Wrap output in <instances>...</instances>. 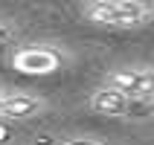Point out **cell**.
I'll return each mask as SVG.
<instances>
[{"label": "cell", "mask_w": 154, "mask_h": 145, "mask_svg": "<svg viewBox=\"0 0 154 145\" xmlns=\"http://www.w3.org/2000/svg\"><path fill=\"white\" fill-rule=\"evenodd\" d=\"M108 84L122 90L131 99H140V96L154 99V70H116L111 73Z\"/></svg>", "instance_id": "3"}, {"label": "cell", "mask_w": 154, "mask_h": 145, "mask_svg": "<svg viewBox=\"0 0 154 145\" xmlns=\"http://www.w3.org/2000/svg\"><path fill=\"white\" fill-rule=\"evenodd\" d=\"M6 139H9V128H6V125H3V122H0V145L6 142Z\"/></svg>", "instance_id": "7"}, {"label": "cell", "mask_w": 154, "mask_h": 145, "mask_svg": "<svg viewBox=\"0 0 154 145\" xmlns=\"http://www.w3.org/2000/svg\"><path fill=\"white\" fill-rule=\"evenodd\" d=\"M41 107H44L41 99L26 96V93H9V96H3V116H9V119H29V116H35Z\"/></svg>", "instance_id": "5"}, {"label": "cell", "mask_w": 154, "mask_h": 145, "mask_svg": "<svg viewBox=\"0 0 154 145\" xmlns=\"http://www.w3.org/2000/svg\"><path fill=\"white\" fill-rule=\"evenodd\" d=\"M12 67L23 76H50L61 67V52L50 47H26L12 55Z\"/></svg>", "instance_id": "2"}, {"label": "cell", "mask_w": 154, "mask_h": 145, "mask_svg": "<svg viewBox=\"0 0 154 145\" xmlns=\"http://www.w3.org/2000/svg\"><path fill=\"white\" fill-rule=\"evenodd\" d=\"M0 116H3V96H0Z\"/></svg>", "instance_id": "8"}, {"label": "cell", "mask_w": 154, "mask_h": 145, "mask_svg": "<svg viewBox=\"0 0 154 145\" xmlns=\"http://www.w3.org/2000/svg\"><path fill=\"white\" fill-rule=\"evenodd\" d=\"M64 145H105V142H99V139H70V142H64Z\"/></svg>", "instance_id": "6"}, {"label": "cell", "mask_w": 154, "mask_h": 145, "mask_svg": "<svg viewBox=\"0 0 154 145\" xmlns=\"http://www.w3.org/2000/svg\"><path fill=\"white\" fill-rule=\"evenodd\" d=\"M87 17L102 26H140L148 17V9L140 0H96L87 6Z\"/></svg>", "instance_id": "1"}, {"label": "cell", "mask_w": 154, "mask_h": 145, "mask_svg": "<svg viewBox=\"0 0 154 145\" xmlns=\"http://www.w3.org/2000/svg\"><path fill=\"white\" fill-rule=\"evenodd\" d=\"M128 104H131V96H125L122 90L116 87H102L99 93L90 99V107L96 113H105V116H125L128 113Z\"/></svg>", "instance_id": "4"}]
</instances>
